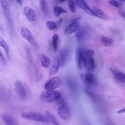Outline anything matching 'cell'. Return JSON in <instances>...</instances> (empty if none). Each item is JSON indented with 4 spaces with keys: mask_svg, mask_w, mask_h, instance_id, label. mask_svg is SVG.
Returning <instances> with one entry per match:
<instances>
[{
    "mask_svg": "<svg viewBox=\"0 0 125 125\" xmlns=\"http://www.w3.org/2000/svg\"><path fill=\"white\" fill-rule=\"evenodd\" d=\"M0 46L4 50L5 53L7 57L9 56V50L8 44H7L6 41L4 39V38L0 35Z\"/></svg>",
    "mask_w": 125,
    "mask_h": 125,
    "instance_id": "obj_24",
    "label": "cell"
},
{
    "mask_svg": "<svg viewBox=\"0 0 125 125\" xmlns=\"http://www.w3.org/2000/svg\"><path fill=\"white\" fill-rule=\"evenodd\" d=\"M40 61L42 65L45 68L49 67L51 62L50 59L44 54H42L40 56Z\"/></svg>",
    "mask_w": 125,
    "mask_h": 125,
    "instance_id": "obj_21",
    "label": "cell"
},
{
    "mask_svg": "<svg viewBox=\"0 0 125 125\" xmlns=\"http://www.w3.org/2000/svg\"><path fill=\"white\" fill-rule=\"evenodd\" d=\"M108 3L110 5L118 8H120L122 7V4L116 0H109Z\"/></svg>",
    "mask_w": 125,
    "mask_h": 125,
    "instance_id": "obj_29",
    "label": "cell"
},
{
    "mask_svg": "<svg viewBox=\"0 0 125 125\" xmlns=\"http://www.w3.org/2000/svg\"><path fill=\"white\" fill-rule=\"evenodd\" d=\"M20 34L21 36L30 43L32 44L34 42V36L31 31L26 27H22L20 29Z\"/></svg>",
    "mask_w": 125,
    "mask_h": 125,
    "instance_id": "obj_9",
    "label": "cell"
},
{
    "mask_svg": "<svg viewBox=\"0 0 125 125\" xmlns=\"http://www.w3.org/2000/svg\"><path fill=\"white\" fill-rule=\"evenodd\" d=\"M110 71L112 73L114 78L118 81L125 83V73L122 71L116 69H110Z\"/></svg>",
    "mask_w": 125,
    "mask_h": 125,
    "instance_id": "obj_16",
    "label": "cell"
},
{
    "mask_svg": "<svg viewBox=\"0 0 125 125\" xmlns=\"http://www.w3.org/2000/svg\"><path fill=\"white\" fill-rule=\"evenodd\" d=\"M85 91H86V93H87V94L91 99H95L96 97H95L94 94L92 92V91H90V90H89V89H86V90H85Z\"/></svg>",
    "mask_w": 125,
    "mask_h": 125,
    "instance_id": "obj_32",
    "label": "cell"
},
{
    "mask_svg": "<svg viewBox=\"0 0 125 125\" xmlns=\"http://www.w3.org/2000/svg\"><path fill=\"white\" fill-rule=\"evenodd\" d=\"M80 77L83 83L85 84L90 85H95L97 84V80L91 73H88L85 75L81 74Z\"/></svg>",
    "mask_w": 125,
    "mask_h": 125,
    "instance_id": "obj_10",
    "label": "cell"
},
{
    "mask_svg": "<svg viewBox=\"0 0 125 125\" xmlns=\"http://www.w3.org/2000/svg\"><path fill=\"white\" fill-rule=\"evenodd\" d=\"M0 30H1V28H0Z\"/></svg>",
    "mask_w": 125,
    "mask_h": 125,
    "instance_id": "obj_38",
    "label": "cell"
},
{
    "mask_svg": "<svg viewBox=\"0 0 125 125\" xmlns=\"http://www.w3.org/2000/svg\"><path fill=\"white\" fill-rule=\"evenodd\" d=\"M57 114L61 119L69 120L71 118V113L69 105L65 103L60 104L57 109Z\"/></svg>",
    "mask_w": 125,
    "mask_h": 125,
    "instance_id": "obj_4",
    "label": "cell"
},
{
    "mask_svg": "<svg viewBox=\"0 0 125 125\" xmlns=\"http://www.w3.org/2000/svg\"><path fill=\"white\" fill-rule=\"evenodd\" d=\"M15 1H16V2L17 3V4L20 5V6H22V0H15Z\"/></svg>",
    "mask_w": 125,
    "mask_h": 125,
    "instance_id": "obj_33",
    "label": "cell"
},
{
    "mask_svg": "<svg viewBox=\"0 0 125 125\" xmlns=\"http://www.w3.org/2000/svg\"><path fill=\"white\" fill-rule=\"evenodd\" d=\"M40 7L42 11L44 13H46V3L45 0H40Z\"/></svg>",
    "mask_w": 125,
    "mask_h": 125,
    "instance_id": "obj_30",
    "label": "cell"
},
{
    "mask_svg": "<svg viewBox=\"0 0 125 125\" xmlns=\"http://www.w3.org/2000/svg\"><path fill=\"white\" fill-rule=\"evenodd\" d=\"M48 122H49L53 124V125H59V123L56 118L52 114H51L49 111H46L45 112V115Z\"/></svg>",
    "mask_w": 125,
    "mask_h": 125,
    "instance_id": "obj_22",
    "label": "cell"
},
{
    "mask_svg": "<svg viewBox=\"0 0 125 125\" xmlns=\"http://www.w3.org/2000/svg\"><path fill=\"white\" fill-rule=\"evenodd\" d=\"M23 12V14L28 21L31 22H34L36 21V13L32 8L27 6H25Z\"/></svg>",
    "mask_w": 125,
    "mask_h": 125,
    "instance_id": "obj_13",
    "label": "cell"
},
{
    "mask_svg": "<svg viewBox=\"0 0 125 125\" xmlns=\"http://www.w3.org/2000/svg\"><path fill=\"white\" fill-rule=\"evenodd\" d=\"M45 23L47 28L49 30H54L57 27V24L52 21H47Z\"/></svg>",
    "mask_w": 125,
    "mask_h": 125,
    "instance_id": "obj_26",
    "label": "cell"
},
{
    "mask_svg": "<svg viewBox=\"0 0 125 125\" xmlns=\"http://www.w3.org/2000/svg\"><path fill=\"white\" fill-rule=\"evenodd\" d=\"M92 9L94 12L95 17H96L98 18H100L103 20L106 19V15L102 10L95 7H93Z\"/></svg>",
    "mask_w": 125,
    "mask_h": 125,
    "instance_id": "obj_20",
    "label": "cell"
},
{
    "mask_svg": "<svg viewBox=\"0 0 125 125\" xmlns=\"http://www.w3.org/2000/svg\"><path fill=\"white\" fill-rule=\"evenodd\" d=\"M100 40L102 43L103 45L106 47L111 46L113 43V40L112 39L104 35L100 36Z\"/></svg>",
    "mask_w": 125,
    "mask_h": 125,
    "instance_id": "obj_19",
    "label": "cell"
},
{
    "mask_svg": "<svg viewBox=\"0 0 125 125\" xmlns=\"http://www.w3.org/2000/svg\"><path fill=\"white\" fill-rule=\"evenodd\" d=\"M120 0L121 1H125V0Z\"/></svg>",
    "mask_w": 125,
    "mask_h": 125,
    "instance_id": "obj_37",
    "label": "cell"
},
{
    "mask_svg": "<svg viewBox=\"0 0 125 125\" xmlns=\"http://www.w3.org/2000/svg\"><path fill=\"white\" fill-rule=\"evenodd\" d=\"M75 4L81 9L84 10L86 13L94 16V12L92 9L90 8V7L87 4V3L83 1V0H76Z\"/></svg>",
    "mask_w": 125,
    "mask_h": 125,
    "instance_id": "obj_14",
    "label": "cell"
},
{
    "mask_svg": "<svg viewBox=\"0 0 125 125\" xmlns=\"http://www.w3.org/2000/svg\"><path fill=\"white\" fill-rule=\"evenodd\" d=\"M59 36L58 34H55L52 37V47L54 52H56L58 48Z\"/></svg>",
    "mask_w": 125,
    "mask_h": 125,
    "instance_id": "obj_25",
    "label": "cell"
},
{
    "mask_svg": "<svg viewBox=\"0 0 125 125\" xmlns=\"http://www.w3.org/2000/svg\"><path fill=\"white\" fill-rule=\"evenodd\" d=\"M86 68L89 72L93 71L95 68V61L93 56H91L86 58Z\"/></svg>",
    "mask_w": 125,
    "mask_h": 125,
    "instance_id": "obj_18",
    "label": "cell"
},
{
    "mask_svg": "<svg viewBox=\"0 0 125 125\" xmlns=\"http://www.w3.org/2000/svg\"><path fill=\"white\" fill-rule=\"evenodd\" d=\"M1 118L6 125H18L16 119L10 115L3 114L1 115Z\"/></svg>",
    "mask_w": 125,
    "mask_h": 125,
    "instance_id": "obj_17",
    "label": "cell"
},
{
    "mask_svg": "<svg viewBox=\"0 0 125 125\" xmlns=\"http://www.w3.org/2000/svg\"><path fill=\"white\" fill-rule=\"evenodd\" d=\"M0 62L3 64H6L5 59V58L3 56V54L2 53V51L0 49Z\"/></svg>",
    "mask_w": 125,
    "mask_h": 125,
    "instance_id": "obj_31",
    "label": "cell"
},
{
    "mask_svg": "<svg viewBox=\"0 0 125 125\" xmlns=\"http://www.w3.org/2000/svg\"><path fill=\"white\" fill-rule=\"evenodd\" d=\"M75 38L77 42L79 43L82 42L85 38L88 33V29L86 27H82L79 28V30L75 32Z\"/></svg>",
    "mask_w": 125,
    "mask_h": 125,
    "instance_id": "obj_12",
    "label": "cell"
},
{
    "mask_svg": "<svg viewBox=\"0 0 125 125\" xmlns=\"http://www.w3.org/2000/svg\"><path fill=\"white\" fill-rule=\"evenodd\" d=\"M119 14H120V15L121 16H122L123 17L125 18V12L124 11H119Z\"/></svg>",
    "mask_w": 125,
    "mask_h": 125,
    "instance_id": "obj_34",
    "label": "cell"
},
{
    "mask_svg": "<svg viewBox=\"0 0 125 125\" xmlns=\"http://www.w3.org/2000/svg\"><path fill=\"white\" fill-rule=\"evenodd\" d=\"M125 113V107L124 108H122L117 111V113Z\"/></svg>",
    "mask_w": 125,
    "mask_h": 125,
    "instance_id": "obj_35",
    "label": "cell"
},
{
    "mask_svg": "<svg viewBox=\"0 0 125 125\" xmlns=\"http://www.w3.org/2000/svg\"><path fill=\"white\" fill-rule=\"evenodd\" d=\"M15 87L19 98L22 101L25 100L27 97V92L23 83L20 81H17L15 83Z\"/></svg>",
    "mask_w": 125,
    "mask_h": 125,
    "instance_id": "obj_6",
    "label": "cell"
},
{
    "mask_svg": "<svg viewBox=\"0 0 125 125\" xmlns=\"http://www.w3.org/2000/svg\"><path fill=\"white\" fill-rule=\"evenodd\" d=\"M67 5L70 11L73 13H76V7L75 2L74 0H67Z\"/></svg>",
    "mask_w": 125,
    "mask_h": 125,
    "instance_id": "obj_27",
    "label": "cell"
},
{
    "mask_svg": "<svg viewBox=\"0 0 125 125\" xmlns=\"http://www.w3.org/2000/svg\"><path fill=\"white\" fill-rule=\"evenodd\" d=\"M21 117L22 119L26 120L41 122L46 123H48L45 116H44L42 114L38 112H24L21 114Z\"/></svg>",
    "mask_w": 125,
    "mask_h": 125,
    "instance_id": "obj_1",
    "label": "cell"
},
{
    "mask_svg": "<svg viewBox=\"0 0 125 125\" xmlns=\"http://www.w3.org/2000/svg\"><path fill=\"white\" fill-rule=\"evenodd\" d=\"M82 51L84 55V56L86 57V58L93 56L94 55V51L93 50L91 49H83L82 48Z\"/></svg>",
    "mask_w": 125,
    "mask_h": 125,
    "instance_id": "obj_28",
    "label": "cell"
},
{
    "mask_svg": "<svg viewBox=\"0 0 125 125\" xmlns=\"http://www.w3.org/2000/svg\"><path fill=\"white\" fill-rule=\"evenodd\" d=\"M60 66V61L59 57H55L51 67L49 69V75L52 76L57 73Z\"/></svg>",
    "mask_w": 125,
    "mask_h": 125,
    "instance_id": "obj_15",
    "label": "cell"
},
{
    "mask_svg": "<svg viewBox=\"0 0 125 125\" xmlns=\"http://www.w3.org/2000/svg\"><path fill=\"white\" fill-rule=\"evenodd\" d=\"M62 80L59 77L55 76L49 79L45 83L44 88L46 90H55L61 84Z\"/></svg>",
    "mask_w": 125,
    "mask_h": 125,
    "instance_id": "obj_5",
    "label": "cell"
},
{
    "mask_svg": "<svg viewBox=\"0 0 125 125\" xmlns=\"http://www.w3.org/2000/svg\"><path fill=\"white\" fill-rule=\"evenodd\" d=\"M0 3L4 16L7 21L11 32H13V23L9 4L6 0H0Z\"/></svg>",
    "mask_w": 125,
    "mask_h": 125,
    "instance_id": "obj_3",
    "label": "cell"
},
{
    "mask_svg": "<svg viewBox=\"0 0 125 125\" xmlns=\"http://www.w3.org/2000/svg\"><path fill=\"white\" fill-rule=\"evenodd\" d=\"M53 13L55 16L57 17H59L62 14L66 13V11L62 7L59 6H55L53 8Z\"/></svg>",
    "mask_w": 125,
    "mask_h": 125,
    "instance_id": "obj_23",
    "label": "cell"
},
{
    "mask_svg": "<svg viewBox=\"0 0 125 125\" xmlns=\"http://www.w3.org/2000/svg\"><path fill=\"white\" fill-rule=\"evenodd\" d=\"M77 65L80 70H82L86 67V58L83 54L82 48H79L77 50Z\"/></svg>",
    "mask_w": 125,
    "mask_h": 125,
    "instance_id": "obj_8",
    "label": "cell"
},
{
    "mask_svg": "<svg viewBox=\"0 0 125 125\" xmlns=\"http://www.w3.org/2000/svg\"><path fill=\"white\" fill-rule=\"evenodd\" d=\"M61 96L60 91L56 90H49L42 92L40 98L41 100L46 103H53L57 101Z\"/></svg>",
    "mask_w": 125,
    "mask_h": 125,
    "instance_id": "obj_2",
    "label": "cell"
},
{
    "mask_svg": "<svg viewBox=\"0 0 125 125\" xmlns=\"http://www.w3.org/2000/svg\"><path fill=\"white\" fill-rule=\"evenodd\" d=\"M80 28V23L77 18L73 21L68 25L64 29V34L66 35H69L75 33Z\"/></svg>",
    "mask_w": 125,
    "mask_h": 125,
    "instance_id": "obj_7",
    "label": "cell"
},
{
    "mask_svg": "<svg viewBox=\"0 0 125 125\" xmlns=\"http://www.w3.org/2000/svg\"><path fill=\"white\" fill-rule=\"evenodd\" d=\"M70 51L68 48H63L61 50L59 58L60 61V66L62 67H63L66 63Z\"/></svg>",
    "mask_w": 125,
    "mask_h": 125,
    "instance_id": "obj_11",
    "label": "cell"
},
{
    "mask_svg": "<svg viewBox=\"0 0 125 125\" xmlns=\"http://www.w3.org/2000/svg\"><path fill=\"white\" fill-rule=\"evenodd\" d=\"M59 0V1H60V2H63L66 1L67 0Z\"/></svg>",
    "mask_w": 125,
    "mask_h": 125,
    "instance_id": "obj_36",
    "label": "cell"
}]
</instances>
